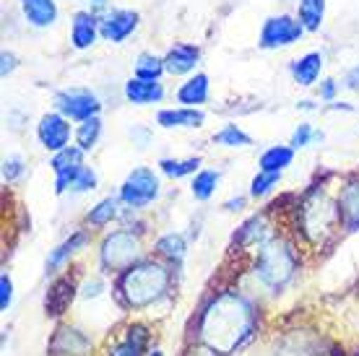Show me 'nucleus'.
<instances>
[{"label":"nucleus","mask_w":359,"mask_h":356,"mask_svg":"<svg viewBox=\"0 0 359 356\" xmlns=\"http://www.w3.org/2000/svg\"><path fill=\"white\" fill-rule=\"evenodd\" d=\"M313 138H318V135L313 133V128L310 125H299L294 130V135H292V149H305L307 143L313 141Z\"/></svg>","instance_id":"nucleus-37"},{"label":"nucleus","mask_w":359,"mask_h":356,"mask_svg":"<svg viewBox=\"0 0 359 356\" xmlns=\"http://www.w3.org/2000/svg\"><path fill=\"white\" fill-rule=\"evenodd\" d=\"M55 190L57 193H65V190H73V193H89L97 187V174L91 172V167L86 164H79L73 170L63 172V174H55Z\"/></svg>","instance_id":"nucleus-12"},{"label":"nucleus","mask_w":359,"mask_h":356,"mask_svg":"<svg viewBox=\"0 0 359 356\" xmlns=\"http://www.w3.org/2000/svg\"><path fill=\"white\" fill-rule=\"evenodd\" d=\"M341 224V208L325 193H310L299 205V226L310 242L320 245Z\"/></svg>","instance_id":"nucleus-4"},{"label":"nucleus","mask_w":359,"mask_h":356,"mask_svg":"<svg viewBox=\"0 0 359 356\" xmlns=\"http://www.w3.org/2000/svg\"><path fill=\"white\" fill-rule=\"evenodd\" d=\"M177 99L182 104H190V107H198L208 99V76L198 73L190 81H185L177 91Z\"/></svg>","instance_id":"nucleus-22"},{"label":"nucleus","mask_w":359,"mask_h":356,"mask_svg":"<svg viewBox=\"0 0 359 356\" xmlns=\"http://www.w3.org/2000/svg\"><path fill=\"white\" fill-rule=\"evenodd\" d=\"M159 196V179L149 167H138L126 177L123 187H120V200L128 208H144V205L154 203Z\"/></svg>","instance_id":"nucleus-5"},{"label":"nucleus","mask_w":359,"mask_h":356,"mask_svg":"<svg viewBox=\"0 0 359 356\" xmlns=\"http://www.w3.org/2000/svg\"><path fill=\"white\" fill-rule=\"evenodd\" d=\"M294 159V149H287V146H273L261 156V170L263 172H281L284 167H289Z\"/></svg>","instance_id":"nucleus-25"},{"label":"nucleus","mask_w":359,"mask_h":356,"mask_svg":"<svg viewBox=\"0 0 359 356\" xmlns=\"http://www.w3.org/2000/svg\"><path fill=\"white\" fill-rule=\"evenodd\" d=\"M126 99L133 102V104H154V102L164 99V89L159 81L130 78L126 83Z\"/></svg>","instance_id":"nucleus-15"},{"label":"nucleus","mask_w":359,"mask_h":356,"mask_svg":"<svg viewBox=\"0 0 359 356\" xmlns=\"http://www.w3.org/2000/svg\"><path fill=\"white\" fill-rule=\"evenodd\" d=\"M188 356H222V354H216L214 348H208V346H196V348H190Z\"/></svg>","instance_id":"nucleus-39"},{"label":"nucleus","mask_w":359,"mask_h":356,"mask_svg":"<svg viewBox=\"0 0 359 356\" xmlns=\"http://www.w3.org/2000/svg\"><path fill=\"white\" fill-rule=\"evenodd\" d=\"M115 216H117V200L115 198H104L102 203H97L89 214H86V221H89L91 226H107Z\"/></svg>","instance_id":"nucleus-28"},{"label":"nucleus","mask_w":359,"mask_h":356,"mask_svg":"<svg viewBox=\"0 0 359 356\" xmlns=\"http://www.w3.org/2000/svg\"><path fill=\"white\" fill-rule=\"evenodd\" d=\"M73 296H76V284L71 281V276L55 281L53 289H50V294H47V302H45L47 315H53V317L63 315V312L71 307Z\"/></svg>","instance_id":"nucleus-18"},{"label":"nucleus","mask_w":359,"mask_h":356,"mask_svg":"<svg viewBox=\"0 0 359 356\" xmlns=\"http://www.w3.org/2000/svg\"><path fill=\"white\" fill-rule=\"evenodd\" d=\"M263 237H266L263 216H255V219H250L248 224H243V229H240V234H237V242H240L243 247H250V245L263 242Z\"/></svg>","instance_id":"nucleus-30"},{"label":"nucleus","mask_w":359,"mask_h":356,"mask_svg":"<svg viewBox=\"0 0 359 356\" xmlns=\"http://www.w3.org/2000/svg\"><path fill=\"white\" fill-rule=\"evenodd\" d=\"M252 333H255V310L245 296L234 292L214 296L198 320V336L203 346L214 348L222 356L243 348Z\"/></svg>","instance_id":"nucleus-1"},{"label":"nucleus","mask_w":359,"mask_h":356,"mask_svg":"<svg viewBox=\"0 0 359 356\" xmlns=\"http://www.w3.org/2000/svg\"><path fill=\"white\" fill-rule=\"evenodd\" d=\"M167 71L164 68V60H159L156 55L144 53L138 60H135V78H146V81H159V76Z\"/></svg>","instance_id":"nucleus-26"},{"label":"nucleus","mask_w":359,"mask_h":356,"mask_svg":"<svg viewBox=\"0 0 359 356\" xmlns=\"http://www.w3.org/2000/svg\"><path fill=\"white\" fill-rule=\"evenodd\" d=\"M339 208H341V224L349 232L359 229V182H349L344 187L341 198H339Z\"/></svg>","instance_id":"nucleus-21"},{"label":"nucleus","mask_w":359,"mask_h":356,"mask_svg":"<svg viewBox=\"0 0 359 356\" xmlns=\"http://www.w3.org/2000/svg\"><path fill=\"white\" fill-rule=\"evenodd\" d=\"M216 182H219V172H198L196 179H193V198L196 200H208V198L214 196V190H216Z\"/></svg>","instance_id":"nucleus-29"},{"label":"nucleus","mask_w":359,"mask_h":356,"mask_svg":"<svg viewBox=\"0 0 359 356\" xmlns=\"http://www.w3.org/2000/svg\"><path fill=\"white\" fill-rule=\"evenodd\" d=\"M320 68H323V55L307 53L292 62V76H294L299 86H313L318 76H320Z\"/></svg>","instance_id":"nucleus-20"},{"label":"nucleus","mask_w":359,"mask_h":356,"mask_svg":"<svg viewBox=\"0 0 359 356\" xmlns=\"http://www.w3.org/2000/svg\"><path fill=\"white\" fill-rule=\"evenodd\" d=\"M21 174H24V161L18 159V156L6 159V164H3V179L6 182H16Z\"/></svg>","instance_id":"nucleus-36"},{"label":"nucleus","mask_w":359,"mask_h":356,"mask_svg":"<svg viewBox=\"0 0 359 356\" xmlns=\"http://www.w3.org/2000/svg\"><path fill=\"white\" fill-rule=\"evenodd\" d=\"M138 27V13L135 11H109L104 18L99 21V34L104 36L107 42H126L128 36L133 34Z\"/></svg>","instance_id":"nucleus-10"},{"label":"nucleus","mask_w":359,"mask_h":356,"mask_svg":"<svg viewBox=\"0 0 359 356\" xmlns=\"http://www.w3.org/2000/svg\"><path fill=\"white\" fill-rule=\"evenodd\" d=\"M99 133H102V120H99L97 115L89 117V120H83L81 128H79V133H76V138H79V146H81L83 151L94 149V143L99 141Z\"/></svg>","instance_id":"nucleus-32"},{"label":"nucleus","mask_w":359,"mask_h":356,"mask_svg":"<svg viewBox=\"0 0 359 356\" xmlns=\"http://www.w3.org/2000/svg\"><path fill=\"white\" fill-rule=\"evenodd\" d=\"M297 271V255L294 247L284 240H271L266 242L255 258V276L261 278L263 284L278 292L281 286L289 284V278L294 276Z\"/></svg>","instance_id":"nucleus-3"},{"label":"nucleus","mask_w":359,"mask_h":356,"mask_svg":"<svg viewBox=\"0 0 359 356\" xmlns=\"http://www.w3.org/2000/svg\"><path fill=\"white\" fill-rule=\"evenodd\" d=\"M99 289H102V284H99V281H91V284L83 286V296H86V299H89V296H97Z\"/></svg>","instance_id":"nucleus-43"},{"label":"nucleus","mask_w":359,"mask_h":356,"mask_svg":"<svg viewBox=\"0 0 359 356\" xmlns=\"http://www.w3.org/2000/svg\"><path fill=\"white\" fill-rule=\"evenodd\" d=\"M36 135H39V143L45 146L47 151H63L68 149V141H71V125H68V117L60 115V112H50L39 120L36 125Z\"/></svg>","instance_id":"nucleus-9"},{"label":"nucleus","mask_w":359,"mask_h":356,"mask_svg":"<svg viewBox=\"0 0 359 356\" xmlns=\"http://www.w3.org/2000/svg\"><path fill=\"white\" fill-rule=\"evenodd\" d=\"M138 240L130 232H115L102 242V266L107 271H128L138 260Z\"/></svg>","instance_id":"nucleus-6"},{"label":"nucleus","mask_w":359,"mask_h":356,"mask_svg":"<svg viewBox=\"0 0 359 356\" xmlns=\"http://www.w3.org/2000/svg\"><path fill=\"white\" fill-rule=\"evenodd\" d=\"M156 252L162 255V258H167V260H182L185 258V240H182V234H175V232H170V234H164L162 240L156 242Z\"/></svg>","instance_id":"nucleus-27"},{"label":"nucleus","mask_w":359,"mask_h":356,"mask_svg":"<svg viewBox=\"0 0 359 356\" xmlns=\"http://www.w3.org/2000/svg\"><path fill=\"white\" fill-rule=\"evenodd\" d=\"M99 34V18L89 11H79L73 16L71 24V42L76 50H86V47L94 45V39Z\"/></svg>","instance_id":"nucleus-13"},{"label":"nucleus","mask_w":359,"mask_h":356,"mask_svg":"<svg viewBox=\"0 0 359 356\" xmlns=\"http://www.w3.org/2000/svg\"><path fill=\"white\" fill-rule=\"evenodd\" d=\"M149 343V330L146 325H128L123 338L115 346H109V356H144Z\"/></svg>","instance_id":"nucleus-14"},{"label":"nucleus","mask_w":359,"mask_h":356,"mask_svg":"<svg viewBox=\"0 0 359 356\" xmlns=\"http://www.w3.org/2000/svg\"><path fill=\"white\" fill-rule=\"evenodd\" d=\"M333 94H336V81H325L323 86H320V97L333 99Z\"/></svg>","instance_id":"nucleus-40"},{"label":"nucleus","mask_w":359,"mask_h":356,"mask_svg":"<svg viewBox=\"0 0 359 356\" xmlns=\"http://www.w3.org/2000/svg\"><path fill=\"white\" fill-rule=\"evenodd\" d=\"M243 203H245L243 198H237V200H229L224 208H226V211H240V208H243Z\"/></svg>","instance_id":"nucleus-44"},{"label":"nucleus","mask_w":359,"mask_h":356,"mask_svg":"<svg viewBox=\"0 0 359 356\" xmlns=\"http://www.w3.org/2000/svg\"><path fill=\"white\" fill-rule=\"evenodd\" d=\"M55 107L60 115H65L68 120H89V117L99 115V104L97 94H91L86 89H65L55 94Z\"/></svg>","instance_id":"nucleus-7"},{"label":"nucleus","mask_w":359,"mask_h":356,"mask_svg":"<svg viewBox=\"0 0 359 356\" xmlns=\"http://www.w3.org/2000/svg\"><path fill=\"white\" fill-rule=\"evenodd\" d=\"M278 179H281V172H263L261 174L252 179V185H250V196L252 198H263V196H269L271 193V187L278 185Z\"/></svg>","instance_id":"nucleus-35"},{"label":"nucleus","mask_w":359,"mask_h":356,"mask_svg":"<svg viewBox=\"0 0 359 356\" xmlns=\"http://www.w3.org/2000/svg\"><path fill=\"white\" fill-rule=\"evenodd\" d=\"M94 3H104V0H94Z\"/></svg>","instance_id":"nucleus-46"},{"label":"nucleus","mask_w":359,"mask_h":356,"mask_svg":"<svg viewBox=\"0 0 359 356\" xmlns=\"http://www.w3.org/2000/svg\"><path fill=\"white\" fill-rule=\"evenodd\" d=\"M86 240H89V237H86V232H76V234L71 237V240H65L63 245H60V247L53 249V255L47 258V271H55L57 266H63L65 260L71 258V255L76 252V249L86 245Z\"/></svg>","instance_id":"nucleus-24"},{"label":"nucleus","mask_w":359,"mask_h":356,"mask_svg":"<svg viewBox=\"0 0 359 356\" xmlns=\"http://www.w3.org/2000/svg\"><path fill=\"white\" fill-rule=\"evenodd\" d=\"M159 167L167 177L172 179H180L185 177V174H193V172L201 167V159H182V161H175V159H162L159 161Z\"/></svg>","instance_id":"nucleus-33"},{"label":"nucleus","mask_w":359,"mask_h":356,"mask_svg":"<svg viewBox=\"0 0 359 356\" xmlns=\"http://www.w3.org/2000/svg\"><path fill=\"white\" fill-rule=\"evenodd\" d=\"M198 57H201L198 47L175 45L170 53H167V57H164V68H167V73H172V76H182V73H190L196 68Z\"/></svg>","instance_id":"nucleus-16"},{"label":"nucleus","mask_w":359,"mask_h":356,"mask_svg":"<svg viewBox=\"0 0 359 356\" xmlns=\"http://www.w3.org/2000/svg\"><path fill=\"white\" fill-rule=\"evenodd\" d=\"M323 13L325 0H299V6H297V16H299V24L305 27V32H318L323 24Z\"/></svg>","instance_id":"nucleus-23"},{"label":"nucleus","mask_w":359,"mask_h":356,"mask_svg":"<svg viewBox=\"0 0 359 356\" xmlns=\"http://www.w3.org/2000/svg\"><path fill=\"white\" fill-rule=\"evenodd\" d=\"M11 299H13V284H11V278L3 273V276H0V310H8Z\"/></svg>","instance_id":"nucleus-38"},{"label":"nucleus","mask_w":359,"mask_h":356,"mask_svg":"<svg viewBox=\"0 0 359 356\" xmlns=\"http://www.w3.org/2000/svg\"><path fill=\"white\" fill-rule=\"evenodd\" d=\"M13 68H16V62H13V55L3 53V76H8Z\"/></svg>","instance_id":"nucleus-42"},{"label":"nucleus","mask_w":359,"mask_h":356,"mask_svg":"<svg viewBox=\"0 0 359 356\" xmlns=\"http://www.w3.org/2000/svg\"><path fill=\"white\" fill-rule=\"evenodd\" d=\"M21 11L32 27L45 29L53 27L55 18H57V6L55 0H21Z\"/></svg>","instance_id":"nucleus-17"},{"label":"nucleus","mask_w":359,"mask_h":356,"mask_svg":"<svg viewBox=\"0 0 359 356\" xmlns=\"http://www.w3.org/2000/svg\"><path fill=\"white\" fill-rule=\"evenodd\" d=\"M305 27L294 21L292 16H271L266 18V24L261 29V42L258 45L263 50H278V47H289L299 42Z\"/></svg>","instance_id":"nucleus-8"},{"label":"nucleus","mask_w":359,"mask_h":356,"mask_svg":"<svg viewBox=\"0 0 359 356\" xmlns=\"http://www.w3.org/2000/svg\"><path fill=\"white\" fill-rule=\"evenodd\" d=\"M149 356H164V354H162V351H151Z\"/></svg>","instance_id":"nucleus-45"},{"label":"nucleus","mask_w":359,"mask_h":356,"mask_svg":"<svg viewBox=\"0 0 359 356\" xmlns=\"http://www.w3.org/2000/svg\"><path fill=\"white\" fill-rule=\"evenodd\" d=\"M83 149L79 146V149H63V151L55 153L53 159V170L55 174H63V172L73 170V167H79V164H83Z\"/></svg>","instance_id":"nucleus-34"},{"label":"nucleus","mask_w":359,"mask_h":356,"mask_svg":"<svg viewBox=\"0 0 359 356\" xmlns=\"http://www.w3.org/2000/svg\"><path fill=\"white\" fill-rule=\"evenodd\" d=\"M346 86H349V89H359V65L349 71V76H346Z\"/></svg>","instance_id":"nucleus-41"},{"label":"nucleus","mask_w":359,"mask_h":356,"mask_svg":"<svg viewBox=\"0 0 359 356\" xmlns=\"http://www.w3.org/2000/svg\"><path fill=\"white\" fill-rule=\"evenodd\" d=\"M50 354L53 356H89L91 341L76 328H60L55 333L53 343H50Z\"/></svg>","instance_id":"nucleus-11"},{"label":"nucleus","mask_w":359,"mask_h":356,"mask_svg":"<svg viewBox=\"0 0 359 356\" xmlns=\"http://www.w3.org/2000/svg\"><path fill=\"white\" fill-rule=\"evenodd\" d=\"M167 284H170V276L159 263H141V266L128 268L120 276L117 289L126 307H146L167 292Z\"/></svg>","instance_id":"nucleus-2"},{"label":"nucleus","mask_w":359,"mask_h":356,"mask_svg":"<svg viewBox=\"0 0 359 356\" xmlns=\"http://www.w3.org/2000/svg\"><path fill=\"white\" fill-rule=\"evenodd\" d=\"M206 115L196 107H180V109H162L156 115V123L162 128H198L203 125Z\"/></svg>","instance_id":"nucleus-19"},{"label":"nucleus","mask_w":359,"mask_h":356,"mask_svg":"<svg viewBox=\"0 0 359 356\" xmlns=\"http://www.w3.org/2000/svg\"><path fill=\"white\" fill-rule=\"evenodd\" d=\"M214 143L226 149H243V146H250V135H245L237 125H226L224 130L214 133Z\"/></svg>","instance_id":"nucleus-31"}]
</instances>
